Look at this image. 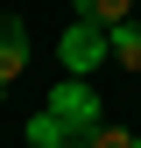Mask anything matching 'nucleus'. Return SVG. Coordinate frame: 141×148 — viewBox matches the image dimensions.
<instances>
[{"label":"nucleus","mask_w":141,"mask_h":148,"mask_svg":"<svg viewBox=\"0 0 141 148\" xmlns=\"http://www.w3.org/2000/svg\"><path fill=\"white\" fill-rule=\"evenodd\" d=\"M57 57H64L70 78H85V71H99L106 57H113V35H106L99 21H70V28H64V42H57Z\"/></svg>","instance_id":"nucleus-1"},{"label":"nucleus","mask_w":141,"mask_h":148,"mask_svg":"<svg viewBox=\"0 0 141 148\" xmlns=\"http://www.w3.org/2000/svg\"><path fill=\"white\" fill-rule=\"evenodd\" d=\"M49 113L70 127V148H78V134H92V127H99V99L85 92V78H64L57 92H49Z\"/></svg>","instance_id":"nucleus-2"},{"label":"nucleus","mask_w":141,"mask_h":148,"mask_svg":"<svg viewBox=\"0 0 141 148\" xmlns=\"http://www.w3.org/2000/svg\"><path fill=\"white\" fill-rule=\"evenodd\" d=\"M28 71V28H21V14H0V85H14Z\"/></svg>","instance_id":"nucleus-3"},{"label":"nucleus","mask_w":141,"mask_h":148,"mask_svg":"<svg viewBox=\"0 0 141 148\" xmlns=\"http://www.w3.org/2000/svg\"><path fill=\"white\" fill-rule=\"evenodd\" d=\"M78 21H99V28H120V21H134V0H78Z\"/></svg>","instance_id":"nucleus-4"},{"label":"nucleus","mask_w":141,"mask_h":148,"mask_svg":"<svg viewBox=\"0 0 141 148\" xmlns=\"http://www.w3.org/2000/svg\"><path fill=\"white\" fill-rule=\"evenodd\" d=\"M28 148H70V127H64V120L42 106V113L28 120Z\"/></svg>","instance_id":"nucleus-5"},{"label":"nucleus","mask_w":141,"mask_h":148,"mask_svg":"<svg viewBox=\"0 0 141 148\" xmlns=\"http://www.w3.org/2000/svg\"><path fill=\"white\" fill-rule=\"evenodd\" d=\"M106 35H113V64L141 71V21H120V28H106Z\"/></svg>","instance_id":"nucleus-6"},{"label":"nucleus","mask_w":141,"mask_h":148,"mask_svg":"<svg viewBox=\"0 0 141 148\" xmlns=\"http://www.w3.org/2000/svg\"><path fill=\"white\" fill-rule=\"evenodd\" d=\"M78 148H141V134H127V127H92V134H78Z\"/></svg>","instance_id":"nucleus-7"},{"label":"nucleus","mask_w":141,"mask_h":148,"mask_svg":"<svg viewBox=\"0 0 141 148\" xmlns=\"http://www.w3.org/2000/svg\"><path fill=\"white\" fill-rule=\"evenodd\" d=\"M0 99H7V85H0Z\"/></svg>","instance_id":"nucleus-8"}]
</instances>
